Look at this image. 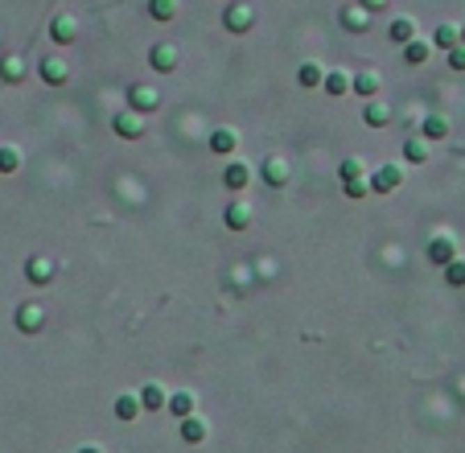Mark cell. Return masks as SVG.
Instances as JSON below:
<instances>
[{
	"label": "cell",
	"mask_w": 465,
	"mask_h": 453,
	"mask_svg": "<svg viewBox=\"0 0 465 453\" xmlns=\"http://www.w3.org/2000/svg\"><path fill=\"white\" fill-rule=\"evenodd\" d=\"M367 185H371V194H395V190L404 185V169H400L395 161H387V165H379V169L371 174Z\"/></svg>",
	"instance_id": "cell-1"
},
{
	"label": "cell",
	"mask_w": 465,
	"mask_h": 453,
	"mask_svg": "<svg viewBox=\"0 0 465 453\" xmlns=\"http://www.w3.org/2000/svg\"><path fill=\"white\" fill-rule=\"evenodd\" d=\"M223 25H227L231 33H247V29L255 25V8H251L247 0H231L227 13H223Z\"/></svg>",
	"instance_id": "cell-2"
},
{
	"label": "cell",
	"mask_w": 465,
	"mask_h": 453,
	"mask_svg": "<svg viewBox=\"0 0 465 453\" xmlns=\"http://www.w3.org/2000/svg\"><path fill=\"white\" fill-rule=\"evenodd\" d=\"M424 256H428L432 264H441V268H445L449 260H457V239H453V235H432V239H428V247H424Z\"/></svg>",
	"instance_id": "cell-3"
},
{
	"label": "cell",
	"mask_w": 465,
	"mask_h": 453,
	"mask_svg": "<svg viewBox=\"0 0 465 453\" xmlns=\"http://www.w3.org/2000/svg\"><path fill=\"white\" fill-rule=\"evenodd\" d=\"M260 178H264V185L280 190V185H288V178H292V165H288L284 157H268V161L260 165Z\"/></svg>",
	"instance_id": "cell-4"
},
{
	"label": "cell",
	"mask_w": 465,
	"mask_h": 453,
	"mask_svg": "<svg viewBox=\"0 0 465 453\" xmlns=\"http://www.w3.org/2000/svg\"><path fill=\"white\" fill-rule=\"evenodd\" d=\"M38 70H42V79H46L49 87H62V83L70 79V62H66V58H58V54L42 58V66H38Z\"/></svg>",
	"instance_id": "cell-5"
},
{
	"label": "cell",
	"mask_w": 465,
	"mask_h": 453,
	"mask_svg": "<svg viewBox=\"0 0 465 453\" xmlns=\"http://www.w3.org/2000/svg\"><path fill=\"white\" fill-rule=\"evenodd\" d=\"M42 321H46V309H42L38 301H25V305L17 309V330H21V334H38Z\"/></svg>",
	"instance_id": "cell-6"
},
{
	"label": "cell",
	"mask_w": 465,
	"mask_h": 453,
	"mask_svg": "<svg viewBox=\"0 0 465 453\" xmlns=\"http://www.w3.org/2000/svg\"><path fill=\"white\" fill-rule=\"evenodd\" d=\"M54 272H58V264L46 260V256L25 260V280H29V284H49V280H54Z\"/></svg>",
	"instance_id": "cell-7"
},
{
	"label": "cell",
	"mask_w": 465,
	"mask_h": 453,
	"mask_svg": "<svg viewBox=\"0 0 465 453\" xmlns=\"http://www.w3.org/2000/svg\"><path fill=\"white\" fill-rule=\"evenodd\" d=\"M148 66H152L157 75H169V70L178 66V49H173V45H165V42H157L152 49H148Z\"/></svg>",
	"instance_id": "cell-8"
},
{
	"label": "cell",
	"mask_w": 465,
	"mask_h": 453,
	"mask_svg": "<svg viewBox=\"0 0 465 453\" xmlns=\"http://www.w3.org/2000/svg\"><path fill=\"white\" fill-rule=\"evenodd\" d=\"M363 124L367 128H387L391 124V107L375 95V99H367V107H363Z\"/></svg>",
	"instance_id": "cell-9"
},
{
	"label": "cell",
	"mask_w": 465,
	"mask_h": 453,
	"mask_svg": "<svg viewBox=\"0 0 465 453\" xmlns=\"http://www.w3.org/2000/svg\"><path fill=\"white\" fill-rule=\"evenodd\" d=\"M227 227H235V231H247L251 227V219H255V210H251V202H243V198H235L231 206H227Z\"/></svg>",
	"instance_id": "cell-10"
},
{
	"label": "cell",
	"mask_w": 465,
	"mask_h": 453,
	"mask_svg": "<svg viewBox=\"0 0 465 453\" xmlns=\"http://www.w3.org/2000/svg\"><path fill=\"white\" fill-rule=\"evenodd\" d=\"M111 128H116V136H124V140H136V136L144 132V120H140L136 112H120V116L111 120Z\"/></svg>",
	"instance_id": "cell-11"
},
{
	"label": "cell",
	"mask_w": 465,
	"mask_h": 453,
	"mask_svg": "<svg viewBox=\"0 0 465 453\" xmlns=\"http://www.w3.org/2000/svg\"><path fill=\"white\" fill-rule=\"evenodd\" d=\"M379 87H383L379 70H358V75L350 79V91H358L363 99H375V95H379Z\"/></svg>",
	"instance_id": "cell-12"
},
{
	"label": "cell",
	"mask_w": 465,
	"mask_h": 453,
	"mask_svg": "<svg viewBox=\"0 0 465 453\" xmlns=\"http://www.w3.org/2000/svg\"><path fill=\"white\" fill-rule=\"evenodd\" d=\"M223 181H227V190L243 194V190H247V181H251V169H247V161H231V165L223 169Z\"/></svg>",
	"instance_id": "cell-13"
},
{
	"label": "cell",
	"mask_w": 465,
	"mask_h": 453,
	"mask_svg": "<svg viewBox=\"0 0 465 453\" xmlns=\"http://www.w3.org/2000/svg\"><path fill=\"white\" fill-rule=\"evenodd\" d=\"M128 95H132V112H157V107H161V91L157 87H144V83H140V87H132L128 91Z\"/></svg>",
	"instance_id": "cell-14"
},
{
	"label": "cell",
	"mask_w": 465,
	"mask_h": 453,
	"mask_svg": "<svg viewBox=\"0 0 465 453\" xmlns=\"http://www.w3.org/2000/svg\"><path fill=\"white\" fill-rule=\"evenodd\" d=\"M111 412H116V420L132 424V420L140 416V400H136V392H124V396H116V404H111Z\"/></svg>",
	"instance_id": "cell-15"
},
{
	"label": "cell",
	"mask_w": 465,
	"mask_h": 453,
	"mask_svg": "<svg viewBox=\"0 0 465 453\" xmlns=\"http://www.w3.org/2000/svg\"><path fill=\"white\" fill-rule=\"evenodd\" d=\"M387 38H391L395 45H408L412 38H416V21H412V17H395V21L387 25Z\"/></svg>",
	"instance_id": "cell-16"
},
{
	"label": "cell",
	"mask_w": 465,
	"mask_h": 453,
	"mask_svg": "<svg viewBox=\"0 0 465 453\" xmlns=\"http://www.w3.org/2000/svg\"><path fill=\"white\" fill-rule=\"evenodd\" d=\"M235 144H239L235 128H214V132H210V153H219V157L235 153Z\"/></svg>",
	"instance_id": "cell-17"
},
{
	"label": "cell",
	"mask_w": 465,
	"mask_h": 453,
	"mask_svg": "<svg viewBox=\"0 0 465 453\" xmlns=\"http://www.w3.org/2000/svg\"><path fill=\"white\" fill-rule=\"evenodd\" d=\"M140 408H148V412H157V408H165V400H169V396H165V387H161V383H144V387H140Z\"/></svg>",
	"instance_id": "cell-18"
},
{
	"label": "cell",
	"mask_w": 465,
	"mask_h": 453,
	"mask_svg": "<svg viewBox=\"0 0 465 453\" xmlns=\"http://www.w3.org/2000/svg\"><path fill=\"white\" fill-rule=\"evenodd\" d=\"M206 433H210L206 420H198V416H186V420H182V441H186V445H202Z\"/></svg>",
	"instance_id": "cell-19"
},
{
	"label": "cell",
	"mask_w": 465,
	"mask_h": 453,
	"mask_svg": "<svg viewBox=\"0 0 465 453\" xmlns=\"http://www.w3.org/2000/svg\"><path fill=\"white\" fill-rule=\"evenodd\" d=\"M428 58H432V45H428V42L412 38V42L404 45V62H408V66H424Z\"/></svg>",
	"instance_id": "cell-20"
},
{
	"label": "cell",
	"mask_w": 465,
	"mask_h": 453,
	"mask_svg": "<svg viewBox=\"0 0 465 453\" xmlns=\"http://www.w3.org/2000/svg\"><path fill=\"white\" fill-rule=\"evenodd\" d=\"M432 45H436V49H445V54H449L453 45H462V33H457V25H449V21H445V25H436V33H432Z\"/></svg>",
	"instance_id": "cell-21"
},
{
	"label": "cell",
	"mask_w": 465,
	"mask_h": 453,
	"mask_svg": "<svg viewBox=\"0 0 465 453\" xmlns=\"http://www.w3.org/2000/svg\"><path fill=\"white\" fill-rule=\"evenodd\" d=\"M420 132H424V140H445V136H449V120H445V116H424Z\"/></svg>",
	"instance_id": "cell-22"
},
{
	"label": "cell",
	"mask_w": 465,
	"mask_h": 453,
	"mask_svg": "<svg viewBox=\"0 0 465 453\" xmlns=\"http://www.w3.org/2000/svg\"><path fill=\"white\" fill-rule=\"evenodd\" d=\"M49 38L58 45L74 42V17H54V25H49Z\"/></svg>",
	"instance_id": "cell-23"
},
{
	"label": "cell",
	"mask_w": 465,
	"mask_h": 453,
	"mask_svg": "<svg viewBox=\"0 0 465 453\" xmlns=\"http://www.w3.org/2000/svg\"><path fill=\"white\" fill-rule=\"evenodd\" d=\"M165 404H169V412H173L178 420H186L189 412H194V392H173Z\"/></svg>",
	"instance_id": "cell-24"
},
{
	"label": "cell",
	"mask_w": 465,
	"mask_h": 453,
	"mask_svg": "<svg viewBox=\"0 0 465 453\" xmlns=\"http://www.w3.org/2000/svg\"><path fill=\"white\" fill-rule=\"evenodd\" d=\"M0 79H4V83H21V79H25V62L13 58V54L0 58Z\"/></svg>",
	"instance_id": "cell-25"
},
{
	"label": "cell",
	"mask_w": 465,
	"mask_h": 453,
	"mask_svg": "<svg viewBox=\"0 0 465 453\" xmlns=\"http://www.w3.org/2000/svg\"><path fill=\"white\" fill-rule=\"evenodd\" d=\"M322 79H326V70H322L317 62H301V70H297V83H301V87H322Z\"/></svg>",
	"instance_id": "cell-26"
},
{
	"label": "cell",
	"mask_w": 465,
	"mask_h": 453,
	"mask_svg": "<svg viewBox=\"0 0 465 453\" xmlns=\"http://www.w3.org/2000/svg\"><path fill=\"white\" fill-rule=\"evenodd\" d=\"M322 87H326V95H346L350 91V75L346 70H329L326 79H322Z\"/></svg>",
	"instance_id": "cell-27"
},
{
	"label": "cell",
	"mask_w": 465,
	"mask_h": 453,
	"mask_svg": "<svg viewBox=\"0 0 465 453\" xmlns=\"http://www.w3.org/2000/svg\"><path fill=\"white\" fill-rule=\"evenodd\" d=\"M367 21H371V13H367V8H346V13H342V25H346L350 33H363V29H367Z\"/></svg>",
	"instance_id": "cell-28"
},
{
	"label": "cell",
	"mask_w": 465,
	"mask_h": 453,
	"mask_svg": "<svg viewBox=\"0 0 465 453\" xmlns=\"http://www.w3.org/2000/svg\"><path fill=\"white\" fill-rule=\"evenodd\" d=\"M21 169V148L17 144H0V174H17Z\"/></svg>",
	"instance_id": "cell-29"
},
{
	"label": "cell",
	"mask_w": 465,
	"mask_h": 453,
	"mask_svg": "<svg viewBox=\"0 0 465 453\" xmlns=\"http://www.w3.org/2000/svg\"><path fill=\"white\" fill-rule=\"evenodd\" d=\"M148 17L152 21H173L178 17V0H148Z\"/></svg>",
	"instance_id": "cell-30"
},
{
	"label": "cell",
	"mask_w": 465,
	"mask_h": 453,
	"mask_svg": "<svg viewBox=\"0 0 465 453\" xmlns=\"http://www.w3.org/2000/svg\"><path fill=\"white\" fill-rule=\"evenodd\" d=\"M445 284H449V289H465V260L462 256L445 264Z\"/></svg>",
	"instance_id": "cell-31"
},
{
	"label": "cell",
	"mask_w": 465,
	"mask_h": 453,
	"mask_svg": "<svg viewBox=\"0 0 465 453\" xmlns=\"http://www.w3.org/2000/svg\"><path fill=\"white\" fill-rule=\"evenodd\" d=\"M404 157H408L412 165H424V161H428V144H424V140H416V136H412V140L404 144Z\"/></svg>",
	"instance_id": "cell-32"
},
{
	"label": "cell",
	"mask_w": 465,
	"mask_h": 453,
	"mask_svg": "<svg viewBox=\"0 0 465 453\" xmlns=\"http://www.w3.org/2000/svg\"><path fill=\"white\" fill-rule=\"evenodd\" d=\"M363 174H367V165H363L358 157H346V161H342V181H354V178H363Z\"/></svg>",
	"instance_id": "cell-33"
},
{
	"label": "cell",
	"mask_w": 465,
	"mask_h": 453,
	"mask_svg": "<svg viewBox=\"0 0 465 453\" xmlns=\"http://www.w3.org/2000/svg\"><path fill=\"white\" fill-rule=\"evenodd\" d=\"M367 190H371V185H367V181H363V178L346 181V198H367Z\"/></svg>",
	"instance_id": "cell-34"
},
{
	"label": "cell",
	"mask_w": 465,
	"mask_h": 453,
	"mask_svg": "<svg viewBox=\"0 0 465 453\" xmlns=\"http://www.w3.org/2000/svg\"><path fill=\"white\" fill-rule=\"evenodd\" d=\"M449 66H453V70H465V45H453V49H449Z\"/></svg>",
	"instance_id": "cell-35"
},
{
	"label": "cell",
	"mask_w": 465,
	"mask_h": 453,
	"mask_svg": "<svg viewBox=\"0 0 465 453\" xmlns=\"http://www.w3.org/2000/svg\"><path fill=\"white\" fill-rule=\"evenodd\" d=\"M383 4H387V0H363V8H367V13H375V8H383Z\"/></svg>",
	"instance_id": "cell-36"
},
{
	"label": "cell",
	"mask_w": 465,
	"mask_h": 453,
	"mask_svg": "<svg viewBox=\"0 0 465 453\" xmlns=\"http://www.w3.org/2000/svg\"><path fill=\"white\" fill-rule=\"evenodd\" d=\"M79 453H103V450H95V445H83V450H79Z\"/></svg>",
	"instance_id": "cell-37"
},
{
	"label": "cell",
	"mask_w": 465,
	"mask_h": 453,
	"mask_svg": "<svg viewBox=\"0 0 465 453\" xmlns=\"http://www.w3.org/2000/svg\"><path fill=\"white\" fill-rule=\"evenodd\" d=\"M457 33H462V42H465V25H457Z\"/></svg>",
	"instance_id": "cell-38"
}]
</instances>
